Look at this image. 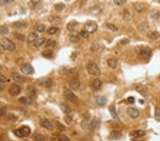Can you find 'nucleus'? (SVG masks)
<instances>
[{
    "label": "nucleus",
    "instance_id": "obj_32",
    "mask_svg": "<svg viewBox=\"0 0 160 141\" xmlns=\"http://www.w3.org/2000/svg\"><path fill=\"white\" fill-rule=\"evenodd\" d=\"M14 27H16V28H21V27H24L26 26V24L23 21H16V22H14Z\"/></svg>",
    "mask_w": 160,
    "mask_h": 141
},
{
    "label": "nucleus",
    "instance_id": "obj_54",
    "mask_svg": "<svg viewBox=\"0 0 160 141\" xmlns=\"http://www.w3.org/2000/svg\"><path fill=\"white\" fill-rule=\"evenodd\" d=\"M57 128L60 130H61V131H63V130H66V128L61 124V123H59V122H57Z\"/></svg>",
    "mask_w": 160,
    "mask_h": 141
},
{
    "label": "nucleus",
    "instance_id": "obj_17",
    "mask_svg": "<svg viewBox=\"0 0 160 141\" xmlns=\"http://www.w3.org/2000/svg\"><path fill=\"white\" fill-rule=\"evenodd\" d=\"M101 124V121L98 118H93V120L92 121L90 125H91V128L93 129H96V128H99Z\"/></svg>",
    "mask_w": 160,
    "mask_h": 141
},
{
    "label": "nucleus",
    "instance_id": "obj_26",
    "mask_svg": "<svg viewBox=\"0 0 160 141\" xmlns=\"http://www.w3.org/2000/svg\"><path fill=\"white\" fill-rule=\"evenodd\" d=\"M41 55L46 59H51L53 57V51L51 50H46L41 53Z\"/></svg>",
    "mask_w": 160,
    "mask_h": 141
},
{
    "label": "nucleus",
    "instance_id": "obj_36",
    "mask_svg": "<svg viewBox=\"0 0 160 141\" xmlns=\"http://www.w3.org/2000/svg\"><path fill=\"white\" fill-rule=\"evenodd\" d=\"M110 136L113 138V139H120L122 137V134L119 132V131H113L110 134Z\"/></svg>",
    "mask_w": 160,
    "mask_h": 141
},
{
    "label": "nucleus",
    "instance_id": "obj_3",
    "mask_svg": "<svg viewBox=\"0 0 160 141\" xmlns=\"http://www.w3.org/2000/svg\"><path fill=\"white\" fill-rule=\"evenodd\" d=\"M30 133H31V129L28 126H22L21 128L14 131V134L19 137L27 136L30 134Z\"/></svg>",
    "mask_w": 160,
    "mask_h": 141
},
{
    "label": "nucleus",
    "instance_id": "obj_49",
    "mask_svg": "<svg viewBox=\"0 0 160 141\" xmlns=\"http://www.w3.org/2000/svg\"><path fill=\"white\" fill-rule=\"evenodd\" d=\"M80 35H81V36L82 38H83V39H87L89 36V34L87 31H86L85 30L84 31H81V33H80Z\"/></svg>",
    "mask_w": 160,
    "mask_h": 141
},
{
    "label": "nucleus",
    "instance_id": "obj_43",
    "mask_svg": "<svg viewBox=\"0 0 160 141\" xmlns=\"http://www.w3.org/2000/svg\"><path fill=\"white\" fill-rule=\"evenodd\" d=\"M65 8V5L62 3H59L55 5V9L57 12H61Z\"/></svg>",
    "mask_w": 160,
    "mask_h": 141
},
{
    "label": "nucleus",
    "instance_id": "obj_23",
    "mask_svg": "<svg viewBox=\"0 0 160 141\" xmlns=\"http://www.w3.org/2000/svg\"><path fill=\"white\" fill-rule=\"evenodd\" d=\"M19 101L24 105H29L32 103V100L31 98H26V97H21L19 99Z\"/></svg>",
    "mask_w": 160,
    "mask_h": 141
},
{
    "label": "nucleus",
    "instance_id": "obj_51",
    "mask_svg": "<svg viewBox=\"0 0 160 141\" xmlns=\"http://www.w3.org/2000/svg\"><path fill=\"white\" fill-rule=\"evenodd\" d=\"M51 141H60L59 135H57L56 134L52 135V136L51 137Z\"/></svg>",
    "mask_w": 160,
    "mask_h": 141
},
{
    "label": "nucleus",
    "instance_id": "obj_24",
    "mask_svg": "<svg viewBox=\"0 0 160 141\" xmlns=\"http://www.w3.org/2000/svg\"><path fill=\"white\" fill-rule=\"evenodd\" d=\"M90 12L92 14L97 15V14H99L101 12V9L100 8L99 6H94V7H92L90 9Z\"/></svg>",
    "mask_w": 160,
    "mask_h": 141
},
{
    "label": "nucleus",
    "instance_id": "obj_10",
    "mask_svg": "<svg viewBox=\"0 0 160 141\" xmlns=\"http://www.w3.org/2000/svg\"><path fill=\"white\" fill-rule=\"evenodd\" d=\"M127 113L130 117L133 118H137L140 115L139 110L134 108H128L127 109Z\"/></svg>",
    "mask_w": 160,
    "mask_h": 141
},
{
    "label": "nucleus",
    "instance_id": "obj_46",
    "mask_svg": "<svg viewBox=\"0 0 160 141\" xmlns=\"http://www.w3.org/2000/svg\"><path fill=\"white\" fill-rule=\"evenodd\" d=\"M59 138H60V141H70L69 137L64 134L59 135Z\"/></svg>",
    "mask_w": 160,
    "mask_h": 141
},
{
    "label": "nucleus",
    "instance_id": "obj_8",
    "mask_svg": "<svg viewBox=\"0 0 160 141\" xmlns=\"http://www.w3.org/2000/svg\"><path fill=\"white\" fill-rule=\"evenodd\" d=\"M21 87L19 85H17V84H12L10 86L9 91V93L11 94L12 96H15L19 95V94L20 93V92H21Z\"/></svg>",
    "mask_w": 160,
    "mask_h": 141
},
{
    "label": "nucleus",
    "instance_id": "obj_14",
    "mask_svg": "<svg viewBox=\"0 0 160 141\" xmlns=\"http://www.w3.org/2000/svg\"><path fill=\"white\" fill-rule=\"evenodd\" d=\"M95 103L99 106H105L107 103V98L105 96H98L95 98Z\"/></svg>",
    "mask_w": 160,
    "mask_h": 141
},
{
    "label": "nucleus",
    "instance_id": "obj_5",
    "mask_svg": "<svg viewBox=\"0 0 160 141\" xmlns=\"http://www.w3.org/2000/svg\"><path fill=\"white\" fill-rule=\"evenodd\" d=\"M84 29L88 34H92L96 31V30L98 29V25L95 22H88L85 24Z\"/></svg>",
    "mask_w": 160,
    "mask_h": 141
},
{
    "label": "nucleus",
    "instance_id": "obj_42",
    "mask_svg": "<svg viewBox=\"0 0 160 141\" xmlns=\"http://www.w3.org/2000/svg\"><path fill=\"white\" fill-rule=\"evenodd\" d=\"M33 137L34 141H44V137L41 134H35Z\"/></svg>",
    "mask_w": 160,
    "mask_h": 141
},
{
    "label": "nucleus",
    "instance_id": "obj_30",
    "mask_svg": "<svg viewBox=\"0 0 160 141\" xmlns=\"http://www.w3.org/2000/svg\"><path fill=\"white\" fill-rule=\"evenodd\" d=\"M45 41H46V39H45L44 37H41V38H40V39H38L34 42V46H36V47H39V46H41V45H43V44L44 43Z\"/></svg>",
    "mask_w": 160,
    "mask_h": 141
},
{
    "label": "nucleus",
    "instance_id": "obj_21",
    "mask_svg": "<svg viewBox=\"0 0 160 141\" xmlns=\"http://www.w3.org/2000/svg\"><path fill=\"white\" fill-rule=\"evenodd\" d=\"M78 24L76 22H69L67 24V29L70 31H75L78 28Z\"/></svg>",
    "mask_w": 160,
    "mask_h": 141
},
{
    "label": "nucleus",
    "instance_id": "obj_1",
    "mask_svg": "<svg viewBox=\"0 0 160 141\" xmlns=\"http://www.w3.org/2000/svg\"><path fill=\"white\" fill-rule=\"evenodd\" d=\"M0 46L3 49L8 51H13L16 49L15 43L7 38H2L0 39Z\"/></svg>",
    "mask_w": 160,
    "mask_h": 141
},
{
    "label": "nucleus",
    "instance_id": "obj_48",
    "mask_svg": "<svg viewBox=\"0 0 160 141\" xmlns=\"http://www.w3.org/2000/svg\"><path fill=\"white\" fill-rule=\"evenodd\" d=\"M126 0H115V1H114V3L118 6H121V5H123L126 3Z\"/></svg>",
    "mask_w": 160,
    "mask_h": 141
},
{
    "label": "nucleus",
    "instance_id": "obj_39",
    "mask_svg": "<svg viewBox=\"0 0 160 141\" xmlns=\"http://www.w3.org/2000/svg\"><path fill=\"white\" fill-rule=\"evenodd\" d=\"M56 44V41L54 40H52V39H48L46 41V47H53L55 46Z\"/></svg>",
    "mask_w": 160,
    "mask_h": 141
},
{
    "label": "nucleus",
    "instance_id": "obj_6",
    "mask_svg": "<svg viewBox=\"0 0 160 141\" xmlns=\"http://www.w3.org/2000/svg\"><path fill=\"white\" fill-rule=\"evenodd\" d=\"M37 82H38V84L39 86H43V87H46V88L50 87L52 84V81L48 77H42L41 78H39Z\"/></svg>",
    "mask_w": 160,
    "mask_h": 141
},
{
    "label": "nucleus",
    "instance_id": "obj_50",
    "mask_svg": "<svg viewBox=\"0 0 160 141\" xmlns=\"http://www.w3.org/2000/svg\"><path fill=\"white\" fill-rule=\"evenodd\" d=\"M7 113V108L6 107H2L0 108V117H2Z\"/></svg>",
    "mask_w": 160,
    "mask_h": 141
},
{
    "label": "nucleus",
    "instance_id": "obj_37",
    "mask_svg": "<svg viewBox=\"0 0 160 141\" xmlns=\"http://www.w3.org/2000/svg\"><path fill=\"white\" fill-rule=\"evenodd\" d=\"M135 8L136 11H137L138 12H142L144 10V6L142 3H136L135 4Z\"/></svg>",
    "mask_w": 160,
    "mask_h": 141
},
{
    "label": "nucleus",
    "instance_id": "obj_56",
    "mask_svg": "<svg viewBox=\"0 0 160 141\" xmlns=\"http://www.w3.org/2000/svg\"><path fill=\"white\" fill-rule=\"evenodd\" d=\"M127 101H128V103H134L135 101V98H134V97L129 96V97L127 98Z\"/></svg>",
    "mask_w": 160,
    "mask_h": 141
},
{
    "label": "nucleus",
    "instance_id": "obj_53",
    "mask_svg": "<svg viewBox=\"0 0 160 141\" xmlns=\"http://www.w3.org/2000/svg\"><path fill=\"white\" fill-rule=\"evenodd\" d=\"M7 81V78L2 74H0V83H6Z\"/></svg>",
    "mask_w": 160,
    "mask_h": 141
},
{
    "label": "nucleus",
    "instance_id": "obj_11",
    "mask_svg": "<svg viewBox=\"0 0 160 141\" xmlns=\"http://www.w3.org/2000/svg\"><path fill=\"white\" fill-rule=\"evenodd\" d=\"M12 77L14 81H15L18 83H23L26 80L25 77L23 75L18 74V73H13L12 74Z\"/></svg>",
    "mask_w": 160,
    "mask_h": 141
},
{
    "label": "nucleus",
    "instance_id": "obj_18",
    "mask_svg": "<svg viewBox=\"0 0 160 141\" xmlns=\"http://www.w3.org/2000/svg\"><path fill=\"white\" fill-rule=\"evenodd\" d=\"M81 128H83V130L86 132H89L91 130V125L89 123V122L88 121H83L81 122Z\"/></svg>",
    "mask_w": 160,
    "mask_h": 141
},
{
    "label": "nucleus",
    "instance_id": "obj_52",
    "mask_svg": "<svg viewBox=\"0 0 160 141\" xmlns=\"http://www.w3.org/2000/svg\"><path fill=\"white\" fill-rule=\"evenodd\" d=\"M123 17H124V19H125V20H129V18H130V13H129L127 10L125 11Z\"/></svg>",
    "mask_w": 160,
    "mask_h": 141
},
{
    "label": "nucleus",
    "instance_id": "obj_27",
    "mask_svg": "<svg viewBox=\"0 0 160 141\" xmlns=\"http://www.w3.org/2000/svg\"><path fill=\"white\" fill-rule=\"evenodd\" d=\"M27 93H28V95L29 96H31V97H33V96H34L35 95H36V88H34V87H32V86H29V87H28L27 88Z\"/></svg>",
    "mask_w": 160,
    "mask_h": 141
},
{
    "label": "nucleus",
    "instance_id": "obj_57",
    "mask_svg": "<svg viewBox=\"0 0 160 141\" xmlns=\"http://www.w3.org/2000/svg\"><path fill=\"white\" fill-rule=\"evenodd\" d=\"M1 68H2V67H1V66H0V69H1Z\"/></svg>",
    "mask_w": 160,
    "mask_h": 141
},
{
    "label": "nucleus",
    "instance_id": "obj_28",
    "mask_svg": "<svg viewBox=\"0 0 160 141\" xmlns=\"http://www.w3.org/2000/svg\"><path fill=\"white\" fill-rule=\"evenodd\" d=\"M135 89L139 91L142 95H144V96H146V93H147V90L145 89V88L143 86H135Z\"/></svg>",
    "mask_w": 160,
    "mask_h": 141
},
{
    "label": "nucleus",
    "instance_id": "obj_34",
    "mask_svg": "<svg viewBox=\"0 0 160 141\" xmlns=\"http://www.w3.org/2000/svg\"><path fill=\"white\" fill-rule=\"evenodd\" d=\"M9 33V29L7 26H0V35H5Z\"/></svg>",
    "mask_w": 160,
    "mask_h": 141
},
{
    "label": "nucleus",
    "instance_id": "obj_22",
    "mask_svg": "<svg viewBox=\"0 0 160 141\" xmlns=\"http://www.w3.org/2000/svg\"><path fill=\"white\" fill-rule=\"evenodd\" d=\"M147 36L152 39H157L160 36V34L159 32H157L156 31H152L147 34Z\"/></svg>",
    "mask_w": 160,
    "mask_h": 141
},
{
    "label": "nucleus",
    "instance_id": "obj_38",
    "mask_svg": "<svg viewBox=\"0 0 160 141\" xmlns=\"http://www.w3.org/2000/svg\"><path fill=\"white\" fill-rule=\"evenodd\" d=\"M34 29H35V30H36V31L40 32V33H42V32H43V31H45L46 27H45V26L43 25V24H38V25H36V26L34 27Z\"/></svg>",
    "mask_w": 160,
    "mask_h": 141
},
{
    "label": "nucleus",
    "instance_id": "obj_25",
    "mask_svg": "<svg viewBox=\"0 0 160 141\" xmlns=\"http://www.w3.org/2000/svg\"><path fill=\"white\" fill-rule=\"evenodd\" d=\"M38 39V34L36 33H31L28 36V41L29 43L36 41Z\"/></svg>",
    "mask_w": 160,
    "mask_h": 141
},
{
    "label": "nucleus",
    "instance_id": "obj_33",
    "mask_svg": "<svg viewBox=\"0 0 160 141\" xmlns=\"http://www.w3.org/2000/svg\"><path fill=\"white\" fill-rule=\"evenodd\" d=\"M108 64L110 68H115L117 66V61L114 59H110L108 61Z\"/></svg>",
    "mask_w": 160,
    "mask_h": 141
},
{
    "label": "nucleus",
    "instance_id": "obj_4",
    "mask_svg": "<svg viewBox=\"0 0 160 141\" xmlns=\"http://www.w3.org/2000/svg\"><path fill=\"white\" fill-rule=\"evenodd\" d=\"M137 52L144 59H149L152 55V50L148 47L141 46L137 48Z\"/></svg>",
    "mask_w": 160,
    "mask_h": 141
},
{
    "label": "nucleus",
    "instance_id": "obj_13",
    "mask_svg": "<svg viewBox=\"0 0 160 141\" xmlns=\"http://www.w3.org/2000/svg\"><path fill=\"white\" fill-rule=\"evenodd\" d=\"M40 124H41V125L43 128H46V129H47V130H51L53 129V125H52V124H51V122H50L48 120H47V119H43V120H41V122H40Z\"/></svg>",
    "mask_w": 160,
    "mask_h": 141
},
{
    "label": "nucleus",
    "instance_id": "obj_29",
    "mask_svg": "<svg viewBox=\"0 0 160 141\" xmlns=\"http://www.w3.org/2000/svg\"><path fill=\"white\" fill-rule=\"evenodd\" d=\"M69 38H70V40L71 42L73 43H76L79 41L80 38H79V36L77 34H70V36H69Z\"/></svg>",
    "mask_w": 160,
    "mask_h": 141
},
{
    "label": "nucleus",
    "instance_id": "obj_9",
    "mask_svg": "<svg viewBox=\"0 0 160 141\" xmlns=\"http://www.w3.org/2000/svg\"><path fill=\"white\" fill-rule=\"evenodd\" d=\"M63 94H64V96L67 99H68L69 101H70L74 102V101H75L77 100V96L75 95V94L72 91H70V90H69L68 89H66L64 90Z\"/></svg>",
    "mask_w": 160,
    "mask_h": 141
},
{
    "label": "nucleus",
    "instance_id": "obj_2",
    "mask_svg": "<svg viewBox=\"0 0 160 141\" xmlns=\"http://www.w3.org/2000/svg\"><path fill=\"white\" fill-rule=\"evenodd\" d=\"M87 70H88V72L93 76H99L100 74V70L98 66V65L94 63V62H89L87 64Z\"/></svg>",
    "mask_w": 160,
    "mask_h": 141
},
{
    "label": "nucleus",
    "instance_id": "obj_12",
    "mask_svg": "<svg viewBox=\"0 0 160 141\" xmlns=\"http://www.w3.org/2000/svg\"><path fill=\"white\" fill-rule=\"evenodd\" d=\"M48 21L50 23L53 24H55V25H59V24H61V19L59 16H51L48 17Z\"/></svg>",
    "mask_w": 160,
    "mask_h": 141
},
{
    "label": "nucleus",
    "instance_id": "obj_35",
    "mask_svg": "<svg viewBox=\"0 0 160 141\" xmlns=\"http://www.w3.org/2000/svg\"><path fill=\"white\" fill-rule=\"evenodd\" d=\"M154 118L157 122H160V108L159 107H156L155 108Z\"/></svg>",
    "mask_w": 160,
    "mask_h": 141
},
{
    "label": "nucleus",
    "instance_id": "obj_16",
    "mask_svg": "<svg viewBox=\"0 0 160 141\" xmlns=\"http://www.w3.org/2000/svg\"><path fill=\"white\" fill-rule=\"evenodd\" d=\"M59 106H60L61 111L64 113H70L71 112L70 107L68 104H66V103H61Z\"/></svg>",
    "mask_w": 160,
    "mask_h": 141
},
{
    "label": "nucleus",
    "instance_id": "obj_55",
    "mask_svg": "<svg viewBox=\"0 0 160 141\" xmlns=\"http://www.w3.org/2000/svg\"><path fill=\"white\" fill-rule=\"evenodd\" d=\"M13 2L12 0H2V1H0V3L2 4H10Z\"/></svg>",
    "mask_w": 160,
    "mask_h": 141
},
{
    "label": "nucleus",
    "instance_id": "obj_47",
    "mask_svg": "<svg viewBox=\"0 0 160 141\" xmlns=\"http://www.w3.org/2000/svg\"><path fill=\"white\" fill-rule=\"evenodd\" d=\"M72 121H73V118H72L71 115H68L65 117V121L67 124H70L72 122Z\"/></svg>",
    "mask_w": 160,
    "mask_h": 141
},
{
    "label": "nucleus",
    "instance_id": "obj_41",
    "mask_svg": "<svg viewBox=\"0 0 160 141\" xmlns=\"http://www.w3.org/2000/svg\"><path fill=\"white\" fill-rule=\"evenodd\" d=\"M145 134L144 131L143 130H137V131H135L134 133H132V135L134 136L135 137H140L143 136Z\"/></svg>",
    "mask_w": 160,
    "mask_h": 141
},
{
    "label": "nucleus",
    "instance_id": "obj_45",
    "mask_svg": "<svg viewBox=\"0 0 160 141\" xmlns=\"http://www.w3.org/2000/svg\"><path fill=\"white\" fill-rule=\"evenodd\" d=\"M14 36H15V38H16L17 39L20 40V41H23L24 40V35L19 34V33H14Z\"/></svg>",
    "mask_w": 160,
    "mask_h": 141
},
{
    "label": "nucleus",
    "instance_id": "obj_31",
    "mask_svg": "<svg viewBox=\"0 0 160 141\" xmlns=\"http://www.w3.org/2000/svg\"><path fill=\"white\" fill-rule=\"evenodd\" d=\"M138 29L140 31H145L147 30V29L149 28V25L147 24V22H143V23H141L137 27Z\"/></svg>",
    "mask_w": 160,
    "mask_h": 141
},
{
    "label": "nucleus",
    "instance_id": "obj_44",
    "mask_svg": "<svg viewBox=\"0 0 160 141\" xmlns=\"http://www.w3.org/2000/svg\"><path fill=\"white\" fill-rule=\"evenodd\" d=\"M107 27H108V28L109 29H110L113 31H117L118 30V28L117 27H115V25L112 24H107Z\"/></svg>",
    "mask_w": 160,
    "mask_h": 141
},
{
    "label": "nucleus",
    "instance_id": "obj_7",
    "mask_svg": "<svg viewBox=\"0 0 160 141\" xmlns=\"http://www.w3.org/2000/svg\"><path fill=\"white\" fill-rule=\"evenodd\" d=\"M21 71L26 75H30L34 74V69L33 66L30 64H25L21 68Z\"/></svg>",
    "mask_w": 160,
    "mask_h": 141
},
{
    "label": "nucleus",
    "instance_id": "obj_20",
    "mask_svg": "<svg viewBox=\"0 0 160 141\" xmlns=\"http://www.w3.org/2000/svg\"><path fill=\"white\" fill-rule=\"evenodd\" d=\"M109 110L110 112V114L112 115V117L115 120H119V118H118V115H117V113L116 112V110H115V106L112 105L109 107Z\"/></svg>",
    "mask_w": 160,
    "mask_h": 141
},
{
    "label": "nucleus",
    "instance_id": "obj_19",
    "mask_svg": "<svg viewBox=\"0 0 160 141\" xmlns=\"http://www.w3.org/2000/svg\"><path fill=\"white\" fill-rule=\"evenodd\" d=\"M93 87L95 90H100L102 88V82L100 79H95L93 81Z\"/></svg>",
    "mask_w": 160,
    "mask_h": 141
},
{
    "label": "nucleus",
    "instance_id": "obj_15",
    "mask_svg": "<svg viewBox=\"0 0 160 141\" xmlns=\"http://www.w3.org/2000/svg\"><path fill=\"white\" fill-rule=\"evenodd\" d=\"M70 86L72 89L73 90H78L80 88V86H81V83H80V81L77 79V78H73L70 81Z\"/></svg>",
    "mask_w": 160,
    "mask_h": 141
},
{
    "label": "nucleus",
    "instance_id": "obj_40",
    "mask_svg": "<svg viewBox=\"0 0 160 141\" xmlns=\"http://www.w3.org/2000/svg\"><path fill=\"white\" fill-rule=\"evenodd\" d=\"M59 31V29L57 27H51L48 29L47 32L49 35H53V34H55L56 33H57V31Z\"/></svg>",
    "mask_w": 160,
    "mask_h": 141
}]
</instances>
